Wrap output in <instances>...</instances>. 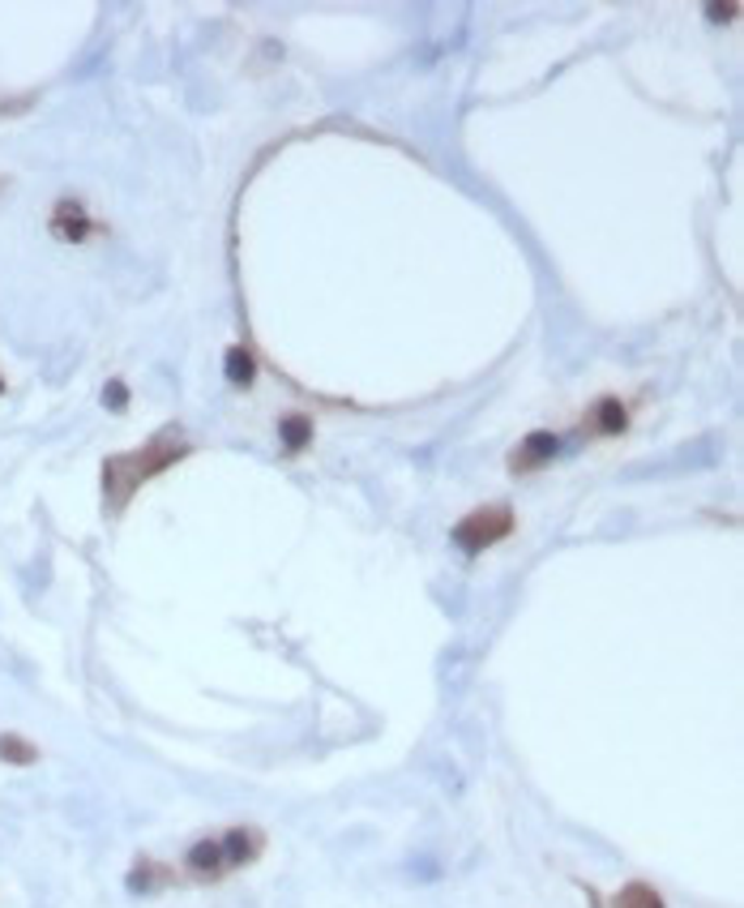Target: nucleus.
Returning <instances> with one entry per match:
<instances>
[{
    "instance_id": "nucleus-6",
    "label": "nucleus",
    "mask_w": 744,
    "mask_h": 908,
    "mask_svg": "<svg viewBox=\"0 0 744 908\" xmlns=\"http://www.w3.org/2000/svg\"><path fill=\"white\" fill-rule=\"evenodd\" d=\"M185 866H189L193 879H223L227 861H223V844H218V836L198 839V844L185 853Z\"/></svg>"
},
{
    "instance_id": "nucleus-14",
    "label": "nucleus",
    "mask_w": 744,
    "mask_h": 908,
    "mask_svg": "<svg viewBox=\"0 0 744 908\" xmlns=\"http://www.w3.org/2000/svg\"><path fill=\"white\" fill-rule=\"evenodd\" d=\"M0 395H4V377H0Z\"/></svg>"
},
{
    "instance_id": "nucleus-2",
    "label": "nucleus",
    "mask_w": 744,
    "mask_h": 908,
    "mask_svg": "<svg viewBox=\"0 0 744 908\" xmlns=\"http://www.w3.org/2000/svg\"><path fill=\"white\" fill-rule=\"evenodd\" d=\"M509 532H514V510H509V506H479V510L463 514V519L454 523L450 536H454V545H458L467 558H479L483 549L501 545Z\"/></svg>"
},
{
    "instance_id": "nucleus-4",
    "label": "nucleus",
    "mask_w": 744,
    "mask_h": 908,
    "mask_svg": "<svg viewBox=\"0 0 744 908\" xmlns=\"http://www.w3.org/2000/svg\"><path fill=\"white\" fill-rule=\"evenodd\" d=\"M556 455H560V437H556L552 428H535V433H527V437L518 441V450L509 455V468L527 476V472H540V468H547Z\"/></svg>"
},
{
    "instance_id": "nucleus-9",
    "label": "nucleus",
    "mask_w": 744,
    "mask_h": 908,
    "mask_svg": "<svg viewBox=\"0 0 744 908\" xmlns=\"http://www.w3.org/2000/svg\"><path fill=\"white\" fill-rule=\"evenodd\" d=\"M611 908H668V905H664V896H659L651 883H625V887L616 892Z\"/></svg>"
},
{
    "instance_id": "nucleus-12",
    "label": "nucleus",
    "mask_w": 744,
    "mask_h": 908,
    "mask_svg": "<svg viewBox=\"0 0 744 908\" xmlns=\"http://www.w3.org/2000/svg\"><path fill=\"white\" fill-rule=\"evenodd\" d=\"M257 377V360L249 348H227V382L231 386H253Z\"/></svg>"
},
{
    "instance_id": "nucleus-10",
    "label": "nucleus",
    "mask_w": 744,
    "mask_h": 908,
    "mask_svg": "<svg viewBox=\"0 0 744 908\" xmlns=\"http://www.w3.org/2000/svg\"><path fill=\"white\" fill-rule=\"evenodd\" d=\"M278 437H282V450L287 455H300L308 441H313V420L308 416H287L278 424Z\"/></svg>"
},
{
    "instance_id": "nucleus-5",
    "label": "nucleus",
    "mask_w": 744,
    "mask_h": 908,
    "mask_svg": "<svg viewBox=\"0 0 744 908\" xmlns=\"http://www.w3.org/2000/svg\"><path fill=\"white\" fill-rule=\"evenodd\" d=\"M218 844H223V861H227V870H240V866H253V861L262 857L266 836H262L257 828H231L227 836H218Z\"/></svg>"
},
{
    "instance_id": "nucleus-1",
    "label": "nucleus",
    "mask_w": 744,
    "mask_h": 908,
    "mask_svg": "<svg viewBox=\"0 0 744 908\" xmlns=\"http://www.w3.org/2000/svg\"><path fill=\"white\" fill-rule=\"evenodd\" d=\"M189 450H193V446H189V437L180 433V424H167V428H159L146 446L103 459V476H99V481H103V510H108V514H121V510L134 501V493L141 489V485H150L154 476L172 472Z\"/></svg>"
},
{
    "instance_id": "nucleus-8",
    "label": "nucleus",
    "mask_w": 744,
    "mask_h": 908,
    "mask_svg": "<svg viewBox=\"0 0 744 908\" xmlns=\"http://www.w3.org/2000/svg\"><path fill=\"white\" fill-rule=\"evenodd\" d=\"M591 424H595V433L616 437V433H625V428H629V412H625V403H620L616 395H608V399H600V403H595Z\"/></svg>"
},
{
    "instance_id": "nucleus-7",
    "label": "nucleus",
    "mask_w": 744,
    "mask_h": 908,
    "mask_svg": "<svg viewBox=\"0 0 744 908\" xmlns=\"http://www.w3.org/2000/svg\"><path fill=\"white\" fill-rule=\"evenodd\" d=\"M176 883V874H172V866H159V861H137L134 870H129V892L134 896H150V892H163V887H172Z\"/></svg>"
},
{
    "instance_id": "nucleus-11",
    "label": "nucleus",
    "mask_w": 744,
    "mask_h": 908,
    "mask_svg": "<svg viewBox=\"0 0 744 908\" xmlns=\"http://www.w3.org/2000/svg\"><path fill=\"white\" fill-rule=\"evenodd\" d=\"M0 759L13 768H30V763H39V750L17 733H0Z\"/></svg>"
},
{
    "instance_id": "nucleus-13",
    "label": "nucleus",
    "mask_w": 744,
    "mask_h": 908,
    "mask_svg": "<svg viewBox=\"0 0 744 908\" xmlns=\"http://www.w3.org/2000/svg\"><path fill=\"white\" fill-rule=\"evenodd\" d=\"M103 403H108L112 412H125V408H129V386H125L121 377L108 382V386H103Z\"/></svg>"
},
{
    "instance_id": "nucleus-3",
    "label": "nucleus",
    "mask_w": 744,
    "mask_h": 908,
    "mask_svg": "<svg viewBox=\"0 0 744 908\" xmlns=\"http://www.w3.org/2000/svg\"><path fill=\"white\" fill-rule=\"evenodd\" d=\"M48 227H52V236H56V240H65V245H81V240H90V236L99 232V219H90L86 207H81L77 198H61V202L52 207V214H48Z\"/></svg>"
}]
</instances>
